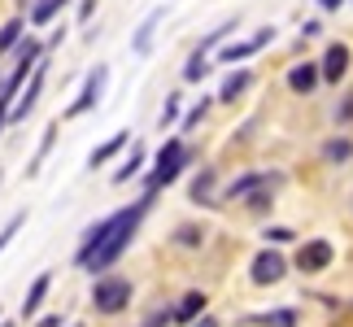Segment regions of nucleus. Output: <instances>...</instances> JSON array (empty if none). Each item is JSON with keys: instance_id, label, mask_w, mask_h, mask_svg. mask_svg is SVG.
<instances>
[{"instance_id": "f257e3e1", "label": "nucleus", "mask_w": 353, "mask_h": 327, "mask_svg": "<svg viewBox=\"0 0 353 327\" xmlns=\"http://www.w3.org/2000/svg\"><path fill=\"white\" fill-rule=\"evenodd\" d=\"M153 197L157 192H144L135 206H122L118 214H110L105 223H97V227H88V236H83V244H79V253H74V262L83 266V270H110L122 253H127V244H131V236H135V227H140V218L148 214V206H153Z\"/></svg>"}, {"instance_id": "f03ea898", "label": "nucleus", "mask_w": 353, "mask_h": 327, "mask_svg": "<svg viewBox=\"0 0 353 327\" xmlns=\"http://www.w3.org/2000/svg\"><path fill=\"white\" fill-rule=\"evenodd\" d=\"M188 144L183 140H166V148L157 153V166H153V175L144 179V192H161L166 184H174L183 175V166H188Z\"/></svg>"}, {"instance_id": "7ed1b4c3", "label": "nucleus", "mask_w": 353, "mask_h": 327, "mask_svg": "<svg viewBox=\"0 0 353 327\" xmlns=\"http://www.w3.org/2000/svg\"><path fill=\"white\" fill-rule=\"evenodd\" d=\"M131 279L122 275H105L97 279V288H92V306H97V315H122V310L131 306Z\"/></svg>"}, {"instance_id": "20e7f679", "label": "nucleus", "mask_w": 353, "mask_h": 327, "mask_svg": "<svg viewBox=\"0 0 353 327\" xmlns=\"http://www.w3.org/2000/svg\"><path fill=\"white\" fill-rule=\"evenodd\" d=\"M283 275H288V257H283L275 244L262 253H253V262H249V279L257 284V288H270V284H279Z\"/></svg>"}, {"instance_id": "39448f33", "label": "nucleus", "mask_w": 353, "mask_h": 327, "mask_svg": "<svg viewBox=\"0 0 353 327\" xmlns=\"http://www.w3.org/2000/svg\"><path fill=\"white\" fill-rule=\"evenodd\" d=\"M332 257H336V244H332V240H305L301 249H296L292 266L301 270V275H319V270L332 266Z\"/></svg>"}, {"instance_id": "423d86ee", "label": "nucleus", "mask_w": 353, "mask_h": 327, "mask_svg": "<svg viewBox=\"0 0 353 327\" xmlns=\"http://www.w3.org/2000/svg\"><path fill=\"white\" fill-rule=\"evenodd\" d=\"M105 79H110V66H97V70L88 75L83 92H79V97H74V105L65 109L61 118H79V114H88V109H97V105H101V97H105Z\"/></svg>"}, {"instance_id": "0eeeda50", "label": "nucleus", "mask_w": 353, "mask_h": 327, "mask_svg": "<svg viewBox=\"0 0 353 327\" xmlns=\"http://www.w3.org/2000/svg\"><path fill=\"white\" fill-rule=\"evenodd\" d=\"M270 39H275V26H262L253 39H244V44H227V48H219V61H227V66H236V61H244V57H253V52H262Z\"/></svg>"}, {"instance_id": "6e6552de", "label": "nucleus", "mask_w": 353, "mask_h": 327, "mask_svg": "<svg viewBox=\"0 0 353 327\" xmlns=\"http://www.w3.org/2000/svg\"><path fill=\"white\" fill-rule=\"evenodd\" d=\"M349 61H353V52H349V44H332L327 52H323V83H341V79L349 75Z\"/></svg>"}, {"instance_id": "1a4fd4ad", "label": "nucleus", "mask_w": 353, "mask_h": 327, "mask_svg": "<svg viewBox=\"0 0 353 327\" xmlns=\"http://www.w3.org/2000/svg\"><path fill=\"white\" fill-rule=\"evenodd\" d=\"M319 83H323V66L319 61H296L288 70V88L296 92V97H310Z\"/></svg>"}, {"instance_id": "9d476101", "label": "nucleus", "mask_w": 353, "mask_h": 327, "mask_svg": "<svg viewBox=\"0 0 353 327\" xmlns=\"http://www.w3.org/2000/svg\"><path fill=\"white\" fill-rule=\"evenodd\" d=\"M44 75H48V66H35V70H31V88H26V97H18V101H13V109H9V122H22V118L35 109V101H39V88H44Z\"/></svg>"}, {"instance_id": "9b49d317", "label": "nucleus", "mask_w": 353, "mask_h": 327, "mask_svg": "<svg viewBox=\"0 0 353 327\" xmlns=\"http://www.w3.org/2000/svg\"><path fill=\"white\" fill-rule=\"evenodd\" d=\"M275 184V175H266V170H249V175H240V179L223 192V201H244V197H253L257 188H270Z\"/></svg>"}, {"instance_id": "f8f14e48", "label": "nucleus", "mask_w": 353, "mask_h": 327, "mask_svg": "<svg viewBox=\"0 0 353 327\" xmlns=\"http://www.w3.org/2000/svg\"><path fill=\"white\" fill-rule=\"evenodd\" d=\"M201 315H205V293H201V288L183 293V297H179V306H174V323H179V327H192Z\"/></svg>"}, {"instance_id": "ddd939ff", "label": "nucleus", "mask_w": 353, "mask_h": 327, "mask_svg": "<svg viewBox=\"0 0 353 327\" xmlns=\"http://www.w3.org/2000/svg\"><path fill=\"white\" fill-rule=\"evenodd\" d=\"M161 18H166V9H153V13L140 22V31H135V39H131V48L140 52V57H148V52H153V31H157Z\"/></svg>"}, {"instance_id": "4468645a", "label": "nucleus", "mask_w": 353, "mask_h": 327, "mask_svg": "<svg viewBox=\"0 0 353 327\" xmlns=\"http://www.w3.org/2000/svg\"><path fill=\"white\" fill-rule=\"evenodd\" d=\"M48 288H52V275L44 270V275H39L35 284H31V293H26V301H22V315L26 319H35V310L44 306V297H48Z\"/></svg>"}, {"instance_id": "2eb2a0df", "label": "nucleus", "mask_w": 353, "mask_h": 327, "mask_svg": "<svg viewBox=\"0 0 353 327\" xmlns=\"http://www.w3.org/2000/svg\"><path fill=\"white\" fill-rule=\"evenodd\" d=\"M188 197H192L196 206H214V170H210V166H205V170H201L196 179H192V188H188Z\"/></svg>"}, {"instance_id": "dca6fc26", "label": "nucleus", "mask_w": 353, "mask_h": 327, "mask_svg": "<svg viewBox=\"0 0 353 327\" xmlns=\"http://www.w3.org/2000/svg\"><path fill=\"white\" fill-rule=\"evenodd\" d=\"M249 83H253V75H249V70H236V75H232V79H227V83H223L219 101H223V105H232L236 97H244V92H249Z\"/></svg>"}, {"instance_id": "f3484780", "label": "nucleus", "mask_w": 353, "mask_h": 327, "mask_svg": "<svg viewBox=\"0 0 353 327\" xmlns=\"http://www.w3.org/2000/svg\"><path fill=\"white\" fill-rule=\"evenodd\" d=\"M127 140H131V135H127V131H118V135H110V140H105V144L97 148V153H92V157H88V166H92V170H97V166H105V161H110V157H114V153H118V148H122V144H127Z\"/></svg>"}, {"instance_id": "a211bd4d", "label": "nucleus", "mask_w": 353, "mask_h": 327, "mask_svg": "<svg viewBox=\"0 0 353 327\" xmlns=\"http://www.w3.org/2000/svg\"><path fill=\"white\" fill-rule=\"evenodd\" d=\"M249 323H257V327H296L301 315H296V310H270V315H257Z\"/></svg>"}, {"instance_id": "6ab92c4d", "label": "nucleus", "mask_w": 353, "mask_h": 327, "mask_svg": "<svg viewBox=\"0 0 353 327\" xmlns=\"http://www.w3.org/2000/svg\"><path fill=\"white\" fill-rule=\"evenodd\" d=\"M210 75V57H205V52H192V57H188V66H183V83H201V79H205Z\"/></svg>"}, {"instance_id": "aec40b11", "label": "nucleus", "mask_w": 353, "mask_h": 327, "mask_svg": "<svg viewBox=\"0 0 353 327\" xmlns=\"http://www.w3.org/2000/svg\"><path fill=\"white\" fill-rule=\"evenodd\" d=\"M61 9H65V0H35V9H31V22H35V26H48V22L57 18Z\"/></svg>"}, {"instance_id": "412c9836", "label": "nucleus", "mask_w": 353, "mask_h": 327, "mask_svg": "<svg viewBox=\"0 0 353 327\" xmlns=\"http://www.w3.org/2000/svg\"><path fill=\"white\" fill-rule=\"evenodd\" d=\"M323 157H327V161H349L353 157V140H349V135H336V140L323 144Z\"/></svg>"}, {"instance_id": "4be33fe9", "label": "nucleus", "mask_w": 353, "mask_h": 327, "mask_svg": "<svg viewBox=\"0 0 353 327\" xmlns=\"http://www.w3.org/2000/svg\"><path fill=\"white\" fill-rule=\"evenodd\" d=\"M140 166H144V148L135 144V148H131V157H127V161H122V166H118V175H114V184H127L131 175H140Z\"/></svg>"}, {"instance_id": "5701e85b", "label": "nucleus", "mask_w": 353, "mask_h": 327, "mask_svg": "<svg viewBox=\"0 0 353 327\" xmlns=\"http://www.w3.org/2000/svg\"><path fill=\"white\" fill-rule=\"evenodd\" d=\"M201 240H205V227L201 223H183L179 231H174V244H183V249H196Z\"/></svg>"}, {"instance_id": "b1692460", "label": "nucleus", "mask_w": 353, "mask_h": 327, "mask_svg": "<svg viewBox=\"0 0 353 327\" xmlns=\"http://www.w3.org/2000/svg\"><path fill=\"white\" fill-rule=\"evenodd\" d=\"M244 206H249V214H266L275 206V188H257L253 197H244Z\"/></svg>"}, {"instance_id": "393cba45", "label": "nucleus", "mask_w": 353, "mask_h": 327, "mask_svg": "<svg viewBox=\"0 0 353 327\" xmlns=\"http://www.w3.org/2000/svg\"><path fill=\"white\" fill-rule=\"evenodd\" d=\"M18 39H22V18H13V22L0 26V57H5V52L18 44Z\"/></svg>"}, {"instance_id": "a878e982", "label": "nucleus", "mask_w": 353, "mask_h": 327, "mask_svg": "<svg viewBox=\"0 0 353 327\" xmlns=\"http://www.w3.org/2000/svg\"><path fill=\"white\" fill-rule=\"evenodd\" d=\"M52 135H57V122L44 131V140H39V153L31 157V166H26V175H39V166H44V157H48V148H52Z\"/></svg>"}, {"instance_id": "bb28decb", "label": "nucleus", "mask_w": 353, "mask_h": 327, "mask_svg": "<svg viewBox=\"0 0 353 327\" xmlns=\"http://www.w3.org/2000/svg\"><path fill=\"white\" fill-rule=\"evenodd\" d=\"M205 109H210V101H201V105H192V109H188V118H183V131L201 127V118H205Z\"/></svg>"}, {"instance_id": "cd10ccee", "label": "nucleus", "mask_w": 353, "mask_h": 327, "mask_svg": "<svg viewBox=\"0 0 353 327\" xmlns=\"http://www.w3.org/2000/svg\"><path fill=\"white\" fill-rule=\"evenodd\" d=\"M26 223V214H18V218H13V223H5V231H0V253H5V244L13 240V236H18V227Z\"/></svg>"}, {"instance_id": "c85d7f7f", "label": "nucleus", "mask_w": 353, "mask_h": 327, "mask_svg": "<svg viewBox=\"0 0 353 327\" xmlns=\"http://www.w3.org/2000/svg\"><path fill=\"white\" fill-rule=\"evenodd\" d=\"M336 122H353V92H345L341 105H336Z\"/></svg>"}, {"instance_id": "c756f323", "label": "nucleus", "mask_w": 353, "mask_h": 327, "mask_svg": "<svg viewBox=\"0 0 353 327\" xmlns=\"http://www.w3.org/2000/svg\"><path fill=\"white\" fill-rule=\"evenodd\" d=\"M174 118H179V97H166V109H161V118H157V122H161V127H170Z\"/></svg>"}, {"instance_id": "7c9ffc66", "label": "nucleus", "mask_w": 353, "mask_h": 327, "mask_svg": "<svg viewBox=\"0 0 353 327\" xmlns=\"http://www.w3.org/2000/svg\"><path fill=\"white\" fill-rule=\"evenodd\" d=\"M288 240H292L288 227H266V244H288Z\"/></svg>"}, {"instance_id": "2f4dec72", "label": "nucleus", "mask_w": 353, "mask_h": 327, "mask_svg": "<svg viewBox=\"0 0 353 327\" xmlns=\"http://www.w3.org/2000/svg\"><path fill=\"white\" fill-rule=\"evenodd\" d=\"M166 323H174V310H153V319H148L144 327H166Z\"/></svg>"}, {"instance_id": "473e14b6", "label": "nucleus", "mask_w": 353, "mask_h": 327, "mask_svg": "<svg viewBox=\"0 0 353 327\" xmlns=\"http://www.w3.org/2000/svg\"><path fill=\"white\" fill-rule=\"evenodd\" d=\"M92 13H97V0H83L79 5V22H92Z\"/></svg>"}, {"instance_id": "72a5a7b5", "label": "nucleus", "mask_w": 353, "mask_h": 327, "mask_svg": "<svg viewBox=\"0 0 353 327\" xmlns=\"http://www.w3.org/2000/svg\"><path fill=\"white\" fill-rule=\"evenodd\" d=\"M192 327H219V319H210V315H201V319H196Z\"/></svg>"}, {"instance_id": "f704fd0d", "label": "nucleus", "mask_w": 353, "mask_h": 327, "mask_svg": "<svg viewBox=\"0 0 353 327\" xmlns=\"http://www.w3.org/2000/svg\"><path fill=\"white\" fill-rule=\"evenodd\" d=\"M319 5H323V9H327V13H332V9H341V5H345V0H319Z\"/></svg>"}, {"instance_id": "c9c22d12", "label": "nucleus", "mask_w": 353, "mask_h": 327, "mask_svg": "<svg viewBox=\"0 0 353 327\" xmlns=\"http://www.w3.org/2000/svg\"><path fill=\"white\" fill-rule=\"evenodd\" d=\"M39 327H61V319H44V323H39Z\"/></svg>"}, {"instance_id": "e433bc0d", "label": "nucleus", "mask_w": 353, "mask_h": 327, "mask_svg": "<svg viewBox=\"0 0 353 327\" xmlns=\"http://www.w3.org/2000/svg\"><path fill=\"white\" fill-rule=\"evenodd\" d=\"M5 327H13V323H5Z\"/></svg>"}]
</instances>
